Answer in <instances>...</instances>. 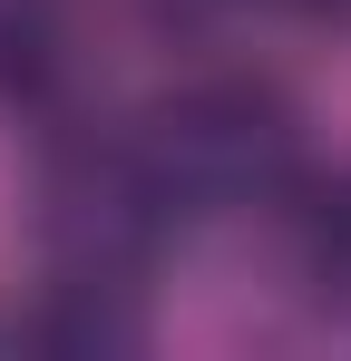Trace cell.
I'll list each match as a JSON object with an SVG mask.
<instances>
[{"mask_svg": "<svg viewBox=\"0 0 351 361\" xmlns=\"http://www.w3.org/2000/svg\"><path fill=\"white\" fill-rule=\"evenodd\" d=\"M292 98L254 68H205L176 78L137 127V166L156 176L166 215H234V205H273L292 185Z\"/></svg>", "mask_w": 351, "mask_h": 361, "instance_id": "obj_1", "label": "cell"}, {"mask_svg": "<svg viewBox=\"0 0 351 361\" xmlns=\"http://www.w3.org/2000/svg\"><path fill=\"white\" fill-rule=\"evenodd\" d=\"M39 244H49V274H108V283H137L166 244V195L137 166V137H78L39 157Z\"/></svg>", "mask_w": 351, "mask_h": 361, "instance_id": "obj_2", "label": "cell"}, {"mask_svg": "<svg viewBox=\"0 0 351 361\" xmlns=\"http://www.w3.org/2000/svg\"><path fill=\"white\" fill-rule=\"evenodd\" d=\"M292 264L322 302H351V176L292 205Z\"/></svg>", "mask_w": 351, "mask_h": 361, "instance_id": "obj_4", "label": "cell"}, {"mask_svg": "<svg viewBox=\"0 0 351 361\" xmlns=\"http://www.w3.org/2000/svg\"><path fill=\"white\" fill-rule=\"evenodd\" d=\"M137 332H147L137 283H108V274H49L30 312H10V342H39V352H127Z\"/></svg>", "mask_w": 351, "mask_h": 361, "instance_id": "obj_3", "label": "cell"}, {"mask_svg": "<svg viewBox=\"0 0 351 361\" xmlns=\"http://www.w3.org/2000/svg\"><path fill=\"white\" fill-rule=\"evenodd\" d=\"M58 78V39L39 10H0V98H39Z\"/></svg>", "mask_w": 351, "mask_h": 361, "instance_id": "obj_5", "label": "cell"}, {"mask_svg": "<svg viewBox=\"0 0 351 361\" xmlns=\"http://www.w3.org/2000/svg\"><path fill=\"white\" fill-rule=\"evenodd\" d=\"M273 10H342V0H273Z\"/></svg>", "mask_w": 351, "mask_h": 361, "instance_id": "obj_6", "label": "cell"}]
</instances>
